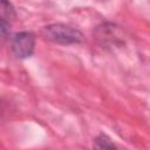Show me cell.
Returning <instances> with one entry per match:
<instances>
[{
    "mask_svg": "<svg viewBox=\"0 0 150 150\" xmlns=\"http://www.w3.org/2000/svg\"><path fill=\"white\" fill-rule=\"evenodd\" d=\"M43 34L47 39L57 43H63V45L81 42L83 39L82 34L77 29L62 23H55V25L45 27Z\"/></svg>",
    "mask_w": 150,
    "mask_h": 150,
    "instance_id": "obj_1",
    "label": "cell"
},
{
    "mask_svg": "<svg viewBox=\"0 0 150 150\" xmlns=\"http://www.w3.org/2000/svg\"><path fill=\"white\" fill-rule=\"evenodd\" d=\"M35 47V38L32 33L21 32L14 35L12 41V49L14 54L20 59L29 57Z\"/></svg>",
    "mask_w": 150,
    "mask_h": 150,
    "instance_id": "obj_2",
    "label": "cell"
},
{
    "mask_svg": "<svg viewBox=\"0 0 150 150\" xmlns=\"http://www.w3.org/2000/svg\"><path fill=\"white\" fill-rule=\"evenodd\" d=\"M94 150H117V148L111 143L107 136H98L94 141Z\"/></svg>",
    "mask_w": 150,
    "mask_h": 150,
    "instance_id": "obj_3",
    "label": "cell"
},
{
    "mask_svg": "<svg viewBox=\"0 0 150 150\" xmlns=\"http://www.w3.org/2000/svg\"><path fill=\"white\" fill-rule=\"evenodd\" d=\"M8 34V23L5 19L0 18V42H2Z\"/></svg>",
    "mask_w": 150,
    "mask_h": 150,
    "instance_id": "obj_4",
    "label": "cell"
}]
</instances>
